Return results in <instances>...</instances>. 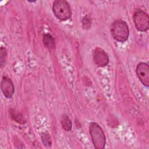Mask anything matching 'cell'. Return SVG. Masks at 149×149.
<instances>
[{
  "mask_svg": "<svg viewBox=\"0 0 149 149\" xmlns=\"http://www.w3.org/2000/svg\"><path fill=\"white\" fill-rule=\"evenodd\" d=\"M111 33L113 38L119 42H125L129 36V30L126 23L120 19L115 20L112 22Z\"/></svg>",
  "mask_w": 149,
  "mask_h": 149,
  "instance_id": "6da1fadb",
  "label": "cell"
},
{
  "mask_svg": "<svg viewBox=\"0 0 149 149\" xmlns=\"http://www.w3.org/2000/svg\"><path fill=\"white\" fill-rule=\"evenodd\" d=\"M89 132L94 147L97 149L104 148L106 139L100 126L95 122H91L89 126Z\"/></svg>",
  "mask_w": 149,
  "mask_h": 149,
  "instance_id": "7a4b0ae2",
  "label": "cell"
},
{
  "mask_svg": "<svg viewBox=\"0 0 149 149\" xmlns=\"http://www.w3.org/2000/svg\"><path fill=\"white\" fill-rule=\"evenodd\" d=\"M52 11L59 20H66L72 16V11L69 3L64 0L55 1L52 5Z\"/></svg>",
  "mask_w": 149,
  "mask_h": 149,
  "instance_id": "3957f363",
  "label": "cell"
},
{
  "mask_svg": "<svg viewBox=\"0 0 149 149\" xmlns=\"http://www.w3.org/2000/svg\"><path fill=\"white\" fill-rule=\"evenodd\" d=\"M136 29L140 31H146L149 28V17L147 13L141 9H137L133 16Z\"/></svg>",
  "mask_w": 149,
  "mask_h": 149,
  "instance_id": "277c9868",
  "label": "cell"
},
{
  "mask_svg": "<svg viewBox=\"0 0 149 149\" xmlns=\"http://www.w3.org/2000/svg\"><path fill=\"white\" fill-rule=\"evenodd\" d=\"M136 74L142 83L146 87L149 86V67L148 65L144 62H141L137 65L136 69Z\"/></svg>",
  "mask_w": 149,
  "mask_h": 149,
  "instance_id": "5b68a950",
  "label": "cell"
},
{
  "mask_svg": "<svg viewBox=\"0 0 149 149\" xmlns=\"http://www.w3.org/2000/svg\"><path fill=\"white\" fill-rule=\"evenodd\" d=\"M93 60L95 63L100 67L105 66L109 62L108 54L101 48H96L94 50Z\"/></svg>",
  "mask_w": 149,
  "mask_h": 149,
  "instance_id": "8992f818",
  "label": "cell"
},
{
  "mask_svg": "<svg viewBox=\"0 0 149 149\" xmlns=\"http://www.w3.org/2000/svg\"><path fill=\"white\" fill-rule=\"evenodd\" d=\"M1 88L5 97L7 98H12L15 92V87L10 79L3 76L1 80Z\"/></svg>",
  "mask_w": 149,
  "mask_h": 149,
  "instance_id": "52a82bcc",
  "label": "cell"
},
{
  "mask_svg": "<svg viewBox=\"0 0 149 149\" xmlns=\"http://www.w3.org/2000/svg\"><path fill=\"white\" fill-rule=\"evenodd\" d=\"M44 45L49 50H53L55 48V42L54 37L49 34H45L42 38Z\"/></svg>",
  "mask_w": 149,
  "mask_h": 149,
  "instance_id": "ba28073f",
  "label": "cell"
},
{
  "mask_svg": "<svg viewBox=\"0 0 149 149\" xmlns=\"http://www.w3.org/2000/svg\"><path fill=\"white\" fill-rule=\"evenodd\" d=\"M61 125L63 129L65 131H70L72 129V122L68 115L64 114L62 115L61 118Z\"/></svg>",
  "mask_w": 149,
  "mask_h": 149,
  "instance_id": "9c48e42d",
  "label": "cell"
},
{
  "mask_svg": "<svg viewBox=\"0 0 149 149\" xmlns=\"http://www.w3.org/2000/svg\"><path fill=\"white\" fill-rule=\"evenodd\" d=\"M7 59V51L5 48L1 47L0 49V64L1 68H2L6 64Z\"/></svg>",
  "mask_w": 149,
  "mask_h": 149,
  "instance_id": "30bf717a",
  "label": "cell"
},
{
  "mask_svg": "<svg viewBox=\"0 0 149 149\" xmlns=\"http://www.w3.org/2000/svg\"><path fill=\"white\" fill-rule=\"evenodd\" d=\"M41 140L44 146L50 147L52 144L51 138L47 132H44L41 134Z\"/></svg>",
  "mask_w": 149,
  "mask_h": 149,
  "instance_id": "8fae6325",
  "label": "cell"
},
{
  "mask_svg": "<svg viewBox=\"0 0 149 149\" xmlns=\"http://www.w3.org/2000/svg\"><path fill=\"white\" fill-rule=\"evenodd\" d=\"M11 112V117L13 118V119L17 122L18 123H24V118L23 117V116L19 113H16L15 112H14V111L13 112Z\"/></svg>",
  "mask_w": 149,
  "mask_h": 149,
  "instance_id": "7c38bea8",
  "label": "cell"
},
{
  "mask_svg": "<svg viewBox=\"0 0 149 149\" xmlns=\"http://www.w3.org/2000/svg\"><path fill=\"white\" fill-rule=\"evenodd\" d=\"M91 19L88 16H86L83 18L82 20V24L83 27L85 29H89L91 24Z\"/></svg>",
  "mask_w": 149,
  "mask_h": 149,
  "instance_id": "4fadbf2b",
  "label": "cell"
}]
</instances>
